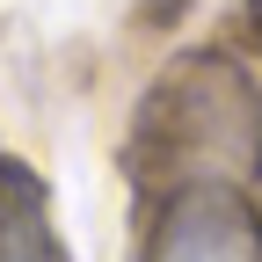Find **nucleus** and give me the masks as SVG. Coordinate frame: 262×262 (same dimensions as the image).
I'll return each instance as SVG.
<instances>
[{
  "mask_svg": "<svg viewBox=\"0 0 262 262\" xmlns=\"http://www.w3.org/2000/svg\"><path fill=\"white\" fill-rule=\"evenodd\" d=\"M146 262H262V219L233 189H189L153 226Z\"/></svg>",
  "mask_w": 262,
  "mask_h": 262,
  "instance_id": "f257e3e1",
  "label": "nucleus"
},
{
  "mask_svg": "<svg viewBox=\"0 0 262 262\" xmlns=\"http://www.w3.org/2000/svg\"><path fill=\"white\" fill-rule=\"evenodd\" d=\"M0 262H58L44 182L8 153H0Z\"/></svg>",
  "mask_w": 262,
  "mask_h": 262,
  "instance_id": "f03ea898",
  "label": "nucleus"
}]
</instances>
